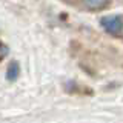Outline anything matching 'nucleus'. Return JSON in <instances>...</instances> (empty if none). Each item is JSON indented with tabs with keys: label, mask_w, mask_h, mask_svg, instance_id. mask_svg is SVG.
Instances as JSON below:
<instances>
[{
	"label": "nucleus",
	"mask_w": 123,
	"mask_h": 123,
	"mask_svg": "<svg viewBox=\"0 0 123 123\" xmlns=\"http://www.w3.org/2000/svg\"><path fill=\"white\" fill-rule=\"evenodd\" d=\"M18 72H20L18 63H17V62H11L9 66H8V71H6V79L12 82V80H15L18 77Z\"/></svg>",
	"instance_id": "nucleus-3"
},
{
	"label": "nucleus",
	"mask_w": 123,
	"mask_h": 123,
	"mask_svg": "<svg viewBox=\"0 0 123 123\" xmlns=\"http://www.w3.org/2000/svg\"><path fill=\"white\" fill-rule=\"evenodd\" d=\"M100 23H102L103 29L108 31L109 34H114V36H117L123 31V18L120 15H106L100 20Z\"/></svg>",
	"instance_id": "nucleus-1"
},
{
	"label": "nucleus",
	"mask_w": 123,
	"mask_h": 123,
	"mask_svg": "<svg viewBox=\"0 0 123 123\" xmlns=\"http://www.w3.org/2000/svg\"><path fill=\"white\" fill-rule=\"evenodd\" d=\"M80 2H82L86 8H89V9L100 11V9H103L105 6H108L109 0H80Z\"/></svg>",
	"instance_id": "nucleus-2"
}]
</instances>
